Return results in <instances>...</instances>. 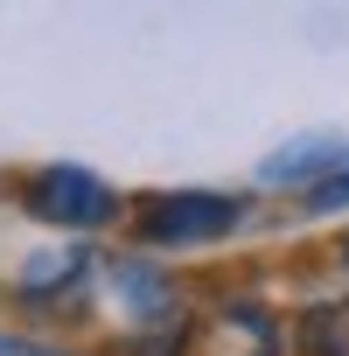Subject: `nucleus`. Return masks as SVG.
I'll list each match as a JSON object with an SVG mask.
<instances>
[{"label": "nucleus", "instance_id": "obj_1", "mask_svg": "<svg viewBox=\"0 0 349 356\" xmlns=\"http://www.w3.org/2000/svg\"><path fill=\"white\" fill-rule=\"evenodd\" d=\"M22 203H29V217H42V224H63V231H98V224H112L119 217V196H112V182H98L91 168H42V175H29V189H22Z\"/></svg>", "mask_w": 349, "mask_h": 356}, {"label": "nucleus", "instance_id": "obj_2", "mask_svg": "<svg viewBox=\"0 0 349 356\" xmlns=\"http://www.w3.org/2000/svg\"><path fill=\"white\" fill-rule=\"evenodd\" d=\"M245 203L217 196V189H174V196H147L140 203V238L147 245H210L224 231H238Z\"/></svg>", "mask_w": 349, "mask_h": 356}, {"label": "nucleus", "instance_id": "obj_3", "mask_svg": "<svg viewBox=\"0 0 349 356\" xmlns=\"http://www.w3.org/2000/svg\"><path fill=\"white\" fill-rule=\"evenodd\" d=\"M189 356H279V314L259 300H224L189 335Z\"/></svg>", "mask_w": 349, "mask_h": 356}, {"label": "nucleus", "instance_id": "obj_4", "mask_svg": "<svg viewBox=\"0 0 349 356\" xmlns=\"http://www.w3.org/2000/svg\"><path fill=\"white\" fill-rule=\"evenodd\" d=\"M342 161H349V147H342L335 133H307V140L279 147V161H266V182H279V189H286V182H307V189H314L321 175L342 168Z\"/></svg>", "mask_w": 349, "mask_h": 356}, {"label": "nucleus", "instance_id": "obj_5", "mask_svg": "<svg viewBox=\"0 0 349 356\" xmlns=\"http://www.w3.org/2000/svg\"><path fill=\"white\" fill-rule=\"evenodd\" d=\"M293 342H300V356H349V300H314V307H300Z\"/></svg>", "mask_w": 349, "mask_h": 356}, {"label": "nucleus", "instance_id": "obj_6", "mask_svg": "<svg viewBox=\"0 0 349 356\" xmlns=\"http://www.w3.org/2000/svg\"><path fill=\"white\" fill-rule=\"evenodd\" d=\"M84 280V259L77 252H49V259H35V273L22 280V293H49V286H77Z\"/></svg>", "mask_w": 349, "mask_h": 356}, {"label": "nucleus", "instance_id": "obj_7", "mask_svg": "<svg viewBox=\"0 0 349 356\" xmlns=\"http://www.w3.org/2000/svg\"><path fill=\"white\" fill-rule=\"evenodd\" d=\"M349 203V168L342 175H321V182L307 189V210H342Z\"/></svg>", "mask_w": 349, "mask_h": 356}, {"label": "nucleus", "instance_id": "obj_8", "mask_svg": "<svg viewBox=\"0 0 349 356\" xmlns=\"http://www.w3.org/2000/svg\"><path fill=\"white\" fill-rule=\"evenodd\" d=\"M0 356H63V349H42V342H22V335H0Z\"/></svg>", "mask_w": 349, "mask_h": 356}, {"label": "nucleus", "instance_id": "obj_9", "mask_svg": "<svg viewBox=\"0 0 349 356\" xmlns=\"http://www.w3.org/2000/svg\"><path fill=\"white\" fill-rule=\"evenodd\" d=\"M335 259H342V273H349V238H342V245H335Z\"/></svg>", "mask_w": 349, "mask_h": 356}]
</instances>
